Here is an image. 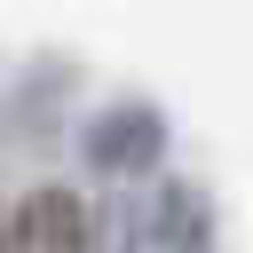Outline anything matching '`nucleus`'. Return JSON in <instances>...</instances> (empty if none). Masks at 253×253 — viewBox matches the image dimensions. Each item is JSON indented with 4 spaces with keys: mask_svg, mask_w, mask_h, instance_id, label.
<instances>
[{
    "mask_svg": "<svg viewBox=\"0 0 253 253\" xmlns=\"http://www.w3.org/2000/svg\"><path fill=\"white\" fill-rule=\"evenodd\" d=\"M16 245L24 253H95V229H87V206L63 190V182H40L16 213Z\"/></svg>",
    "mask_w": 253,
    "mask_h": 253,
    "instance_id": "3",
    "label": "nucleus"
},
{
    "mask_svg": "<svg viewBox=\"0 0 253 253\" xmlns=\"http://www.w3.org/2000/svg\"><path fill=\"white\" fill-rule=\"evenodd\" d=\"M119 253H206L213 245V206L198 182H150L119 206Z\"/></svg>",
    "mask_w": 253,
    "mask_h": 253,
    "instance_id": "1",
    "label": "nucleus"
},
{
    "mask_svg": "<svg viewBox=\"0 0 253 253\" xmlns=\"http://www.w3.org/2000/svg\"><path fill=\"white\" fill-rule=\"evenodd\" d=\"M79 150H87L95 174L142 182V174H158V158H166V111L142 103V95H119V103H103V111L79 126Z\"/></svg>",
    "mask_w": 253,
    "mask_h": 253,
    "instance_id": "2",
    "label": "nucleus"
},
{
    "mask_svg": "<svg viewBox=\"0 0 253 253\" xmlns=\"http://www.w3.org/2000/svg\"><path fill=\"white\" fill-rule=\"evenodd\" d=\"M0 253H8V221H0Z\"/></svg>",
    "mask_w": 253,
    "mask_h": 253,
    "instance_id": "4",
    "label": "nucleus"
}]
</instances>
